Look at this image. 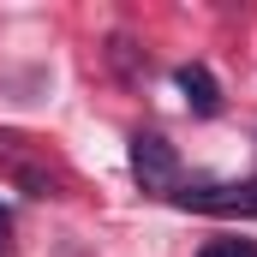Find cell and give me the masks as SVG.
<instances>
[{
  "mask_svg": "<svg viewBox=\"0 0 257 257\" xmlns=\"http://www.w3.org/2000/svg\"><path fill=\"white\" fill-rule=\"evenodd\" d=\"M132 180L150 197H174L180 192V150L162 132H132Z\"/></svg>",
  "mask_w": 257,
  "mask_h": 257,
  "instance_id": "obj_1",
  "label": "cell"
},
{
  "mask_svg": "<svg viewBox=\"0 0 257 257\" xmlns=\"http://www.w3.org/2000/svg\"><path fill=\"white\" fill-rule=\"evenodd\" d=\"M0 174H6L24 197H54V192H60L54 168H48V162H36V144H30V138H18V132H0Z\"/></svg>",
  "mask_w": 257,
  "mask_h": 257,
  "instance_id": "obj_2",
  "label": "cell"
},
{
  "mask_svg": "<svg viewBox=\"0 0 257 257\" xmlns=\"http://www.w3.org/2000/svg\"><path fill=\"white\" fill-rule=\"evenodd\" d=\"M174 203L197 209V215H257V174L251 180H233V186H215V180L186 186V192H174Z\"/></svg>",
  "mask_w": 257,
  "mask_h": 257,
  "instance_id": "obj_3",
  "label": "cell"
},
{
  "mask_svg": "<svg viewBox=\"0 0 257 257\" xmlns=\"http://www.w3.org/2000/svg\"><path fill=\"white\" fill-rule=\"evenodd\" d=\"M174 84H180V96H186V108H192L197 120H215L221 114V84H215V72L203 60H186L174 72Z\"/></svg>",
  "mask_w": 257,
  "mask_h": 257,
  "instance_id": "obj_4",
  "label": "cell"
},
{
  "mask_svg": "<svg viewBox=\"0 0 257 257\" xmlns=\"http://www.w3.org/2000/svg\"><path fill=\"white\" fill-rule=\"evenodd\" d=\"M197 257H257V245L251 239H209Z\"/></svg>",
  "mask_w": 257,
  "mask_h": 257,
  "instance_id": "obj_5",
  "label": "cell"
},
{
  "mask_svg": "<svg viewBox=\"0 0 257 257\" xmlns=\"http://www.w3.org/2000/svg\"><path fill=\"white\" fill-rule=\"evenodd\" d=\"M6 233H12V209L0 203V239H6Z\"/></svg>",
  "mask_w": 257,
  "mask_h": 257,
  "instance_id": "obj_6",
  "label": "cell"
}]
</instances>
